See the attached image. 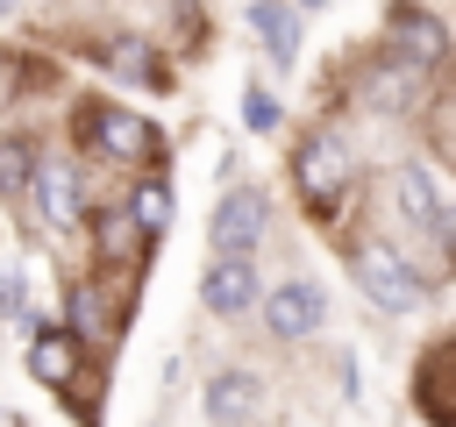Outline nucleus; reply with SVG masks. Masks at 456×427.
Returning a JSON list of instances; mask_svg holds the SVG:
<instances>
[{"label":"nucleus","mask_w":456,"mask_h":427,"mask_svg":"<svg viewBox=\"0 0 456 427\" xmlns=\"http://www.w3.org/2000/svg\"><path fill=\"white\" fill-rule=\"evenodd\" d=\"M242 121H249L256 135H264V128H278V100H271V93H249V100H242Z\"/></svg>","instance_id":"f3484780"},{"label":"nucleus","mask_w":456,"mask_h":427,"mask_svg":"<svg viewBox=\"0 0 456 427\" xmlns=\"http://www.w3.org/2000/svg\"><path fill=\"white\" fill-rule=\"evenodd\" d=\"M200 306L221 313V320L249 313V306H256V263H249V256H214V270L200 278Z\"/></svg>","instance_id":"20e7f679"},{"label":"nucleus","mask_w":456,"mask_h":427,"mask_svg":"<svg viewBox=\"0 0 456 427\" xmlns=\"http://www.w3.org/2000/svg\"><path fill=\"white\" fill-rule=\"evenodd\" d=\"M78 135H86L100 157H114V164H142V157L157 149L150 121L128 114V107H93V114H78Z\"/></svg>","instance_id":"f03ea898"},{"label":"nucleus","mask_w":456,"mask_h":427,"mask_svg":"<svg viewBox=\"0 0 456 427\" xmlns=\"http://www.w3.org/2000/svg\"><path fill=\"white\" fill-rule=\"evenodd\" d=\"M200 413H207L214 427H256V413H264V384H256L249 370H221V377L200 391Z\"/></svg>","instance_id":"39448f33"},{"label":"nucleus","mask_w":456,"mask_h":427,"mask_svg":"<svg viewBox=\"0 0 456 427\" xmlns=\"http://www.w3.org/2000/svg\"><path fill=\"white\" fill-rule=\"evenodd\" d=\"M128 221H135L142 235H164V228H171V192H164L157 178L135 185V192H128Z\"/></svg>","instance_id":"4468645a"},{"label":"nucleus","mask_w":456,"mask_h":427,"mask_svg":"<svg viewBox=\"0 0 456 427\" xmlns=\"http://www.w3.org/2000/svg\"><path fill=\"white\" fill-rule=\"evenodd\" d=\"M71 334L78 342H114V306H107V292L93 278L71 285Z\"/></svg>","instance_id":"f8f14e48"},{"label":"nucleus","mask_w":456,"mask_h":427,"mask_svg":"<svg viewBox=\"0 0 456 427\" xmlns=\"http://www.w3.org/2000/svg\"><path fill=\"white\" fill-rule=\"evenodd\" d=\"M406 93H413L406 71H378V78H370V100H406Z\"/></svg>","instance_id":"a211bd4d"},{"label":"nucleus","mask_w":456,"mask_h":427,"mask_svg":"<svg viewBox=\"0 0 456 427\" xmlns=\"http://www.w3.org/2000/svg\"><path fill=\"white\" fill-rule=\"evenodd\" d=\"M36 157H28V142H0V192H21V185H36Z\"/></svg>","instance_id":"2eb2a0df"},{"label":"nucleus","mask_w":456,"mask_h":427,"mask_svg":"<svg viewBox=\"0 0 456 427\" xmlns=\"http://www.w3.org/2000/svg\"><path fill=\"white\" fill-rule=\"evenodd\" d=\"M264 242V192H228L214 214V256H249Z\"/></svg>","instance_id":"0eeeda50"},{"label":"nucleus","mask_w":456,"mask_h":427,"mask_svg":"<svg viewBox=\"0 0 456 427\" xmlns=\"http://www.w3.org/2000/svg\"><path fill=\"white\" fill-rule=\"evenodd\" d=\"M392 192H399V214H406L413 228H435V235H442V214H449V206H442V192H435V178H428L420 164H406V171L392 178Z\"/></svg>","instance_id":"9d476101"},{"label":"nucleus","mask_w":456,"mask_h":427,"mask_svg":"<svg viewBox=\"0 0 456 427\" xmlns=\"http://www.w3.org/2000/svg\"><path fill=\"white\" fill-rule=\"evenodd\" d=\"M36 199H43V221L50 228H78L86 214H78V178H71V164H43L36 171Z\"/></svg>","instance_id":"1a4fd4ad"},{"label":"nucleus","mask_w":456,"mask_h":427,"mask_svg":"<svg viewBox=\"0 0 456 427\" xmlns=\"http://www.w3.org/2000/svg\"><path fill=\"white\" fill-rule=\"evenodd\" d=\"M392 50H399V64H435L442 57V28L428 14H392Z\"/></svg>","instance_id":"ddd939ff"},{"label":"nucleus","mask_w":456,"mask_h":427,"mask_svg":"<svg viewBox=\"0 0 456 427\" xmlns=\"http://www.w3.org/2000/svg\"><path fill=\"white\" fill-rule=\"evenodd\" d=\"M135 235H142V228H135L128 214H100V249H107V256H128Z\"/></svg>","instance_id":"dca6fc26"},{"label":"nucleus","mask_w":456,"mask_h":427,"mask_svg":"<svg viewBox=\"0 0 456 427\" xmlns=\"http://www.w3.org/2000/svg\"><path fill=\"white\" fill-rule=\"evenodd\" d=\"M7 14H14V0H0V21H7Z\"/></svg>","instance_id":"6ab92c4d"},{"label":"nucleus","mask_w":456,"mask_h":427,"mask_svg":"<svg viewBox=\"0 0 456 427\" xmlns=\"http://www.w3.org/2000/svg\"><path fill=\"white\" fill-rule=\"evenodd\" d=\"M299 7H321V0H299Z\"/></svg>","instance_id":"aec40b11"},{"label":"nucleus","mask_w":456,"mask_h":427,"mask_svg":"<svg viewBox=\"0 0 456 427\" xmlns=\"http://www.w3.org/2000/svg\"><path fill=\"white\" fill-rule=\"evenodd\" d=\"M321 313H328V299H321V285H306V278H285V285L264 299V327H271L278 342H306V334L321 327Z\"/></svg>","instance_id":"7ed1b4c3"},{"label":"nucleus","mask_w":456,"mask_h":427,"mask_svg":"<svg viewBox=\"0 0 456 427\" xmlns=\"http://www.w3.org/2000/svg\"><path fill=\"white\" fill-rule=\"evenodd\" d=\"M249 21H256V36H264L271 64H292V57H299V21H292V7H278V0H256V7H249Z\"/></svg>","instance_id":"9b49d317"},{"label":"nucleus","mask_w":456,"mask_h":427,"mask_svg":"<svg viewBox=\"0 0 456 427\" xmlns=\"http://www.w3.org/2000/svg\"><path fill=\"white\" fill-rule=\"evenodd\" d=\"M356 285H363V299H370L378 313H413V306L428 299L420 270H413L399 249H385V242H363V249H356Z\"/></svg>","instance_id":"f257e3e1"},{"label":"nucleus","mask_w":456,"mask_h":427,"mask_svg":"<svg viewBox=\"0 0 456 427\" xmlns=\"http://www.w3.org/2000/svg\"><path fill=\"white\" fill-rule=\"evenodd\" d=\"M299 185H306L314 206H335L342 185H349V149H342L335 135H314V142L299 149Z\"/></svg>","instance_id":"423d86ee"},{"label":"nucleus","mask_w":456,"mask_h":427,"mask_svg":"<svg viewBox=\"0 0 456 427\" xmlns=\"http://www.w3.org/2000/svg\"><path fill=\"white\" fill-rule=\"evenodd\" d=\"M28 377L64 391L78 377V334L71 327H28Z\"/></svg>","instance_id":"6e6552de"}]
</instances>
